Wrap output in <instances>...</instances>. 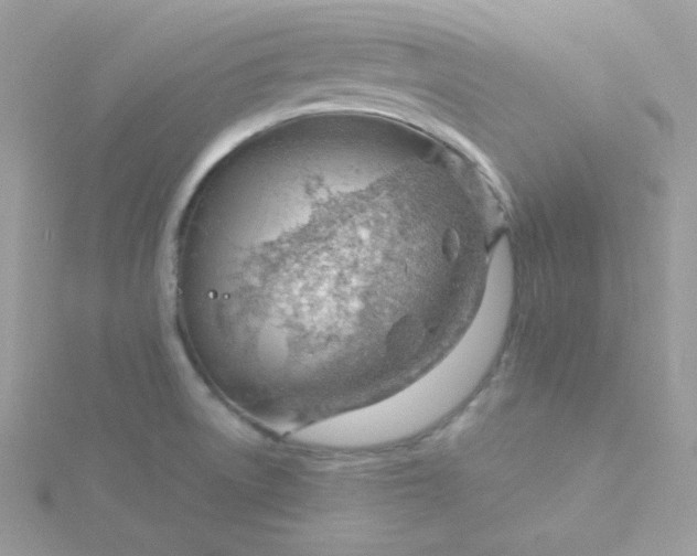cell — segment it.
<instances>
[{
    "instance_id": "cell-1",
    "label": "cell",
    "mask_w": 697,
    "mask_h": 556,
    "mask_svg": "<svg viewBox=\"0 0 697 556\" xmlns=\"http://www.w3.org/2000/svg\"><path fill=\"white\" fill-rule=\"evenodd\" d=\"M468 280L420 179L334 160L251 189L179 271L211 345L269 385L322 392L376 381L422 352Z\"/></svg>"
}]
</instances>
